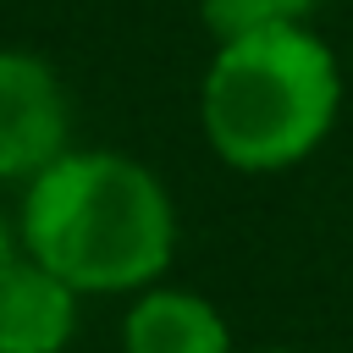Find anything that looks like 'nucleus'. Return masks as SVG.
Instances as JSON below:
<instances>
[{
  "label": "nucleus",
  "mask_w": 353,
  "mask_h": 353,
  "mask_svg": "<svg viewBox=\"0 0 353 353\" xmlns=\"http://www.w3.org/2000/svg\"><path fill=\"white\" fill-rule=\"evenodd\" d=\"M22 254L72 292H143L176 254L165 182L116 149H66L22 188Z\"/></svg>",
  "instance_id": "nucleus-1"
},
{
  "label": "nucleus",
  "mask_w": 353,
  "mask_h": 353,
  "mask_svg": "<svg viewBox=\"0 0 353 353\" xmlns=\"http://www.w3.org/2000/svg\"><path fill=\"white\" fill-rule=\"evenodd\" d=\"M342 105V72L314 28H265L221 39L204 83L199 121L210 149L237 171H281L325 143Z\"/></svg>",
  "instance_id": "nucleus-2"
},
{
  "label": "nucleus",
  "mask_w": 353,
  "mask_h": 353,
  "mask_svg": "<svg viewBox=\"0 0 353 353\" xmlns=\"http://www.w3.org/2000/svg\"><path fill=\"white\" fill-rule=\"evenodd\" d=\"M72 105L55 66L33 50H0V182H33L66 154Z\"/></svg>",
  "instance_id": "nucleus-3"
},
{
  "label": "nucleus",
  "mask_w": 353,
  "mask_h": 353,
  "mask_svg": "<svg viewBox=\"0 0 353 353\" xmlns=\"http://www.w3.org/2000/svg\"><path fill=\"white\" fill-rule=\"evenodd\" d=\"M77 331V292L39 259L0 265V353H66Z\"/></svg>",
  "instance_id": "nucleus-4"
},
{
  "label": "nucleus",
  "mask_w": 353,
  "mask_h": 353,
  "mask_svg": "<svg viewBox=\"0 0 353 353\" xmlns=\"http://www.w3.org/2000/svg\"><path fill=\"white\" fill-rule=\"evenodd\" d=\"M127 353H232L221 309L188 287H143L121 320Z\"/></svg>",
  "instance_id": "nucleus-5"
},
{
  "label": "nucleus",
  "mask_w": 353,
  "mask_h": 353,
  "mask_svg": "<svg viewBox=\"0 0 353 353\" xmlns=\"http://www.w3.org/2000/svg\"><path fill=\"white\" fill-rule=\"evenodd\" d=\"M320 0H204V28L215 39H243L265 28H309Z\"/></svg>",
  "instance_id": "nucleus-6"
},
{
  "label": "nucleus",
  "mask_w": 353,
  "mask_h": 353,
  "mask_svg": "<svg viewBox=\"0 0 353 353\" xmlns=\"http://www.w3.org/2000/svg\"><path fill=\"white\" fill-rule=\"evenodd\" d=\"M17 254H22V232H17V226L0 215V265H11Z\"/></svg>",
  "instance_id": "nucleus-7"
},
{
  "label": "nucleus",
  "mask_w": 353,
  "mask_h": 353,
  "mask_svg": "<svg viewBox=\"0 0 353 353\" xmlns=\"http://www.w3.org/2000/svg\"><path fill=\"white\" fill-rule=\"evenodd\" d=\"M265 353H292V347H265Z\"/></svg>",
  "instance_id": "nucleus-8"
}]
</instances>
